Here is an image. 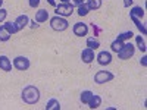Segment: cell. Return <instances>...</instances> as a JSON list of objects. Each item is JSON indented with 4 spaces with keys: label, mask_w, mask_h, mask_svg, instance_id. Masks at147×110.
I'll return each instance as SVG.
<instances>
[{
    "label": "cell",
    "mask_w": 147,
    "mask_h": 110,
    "mask_svg": "<svg viewBox=\"0 0 147 110\" xmlns=\"http://www.w3.org/2000/svg\"><path fill=\"white\" fill-rule=\"evenodd\" d=\"M81 59H82V62L84 63H91L93 60L96 59V56H94V50H91V48H84V50L81 52Z\"/></svg>",
    "instance_id": "obj_10"
},
{
    "label": "cell",
    "mask_w": 147,
    "mask_h": 110,
    "mask_svg": "<svg viewBox=\"0 0 147 110\" xmlns=\"http://www.w3.org/2000/svg\"><path fill=\"white\" fill-rule=\"evenodd\" d=\"M28 5H30V7L35 9V7L40 6V0H28Z\"/></svg>",
    "instance_id": "obj_27"
},
{
    "label": "cell",
    "mask_w": 147,
    "mask_h": 110,
    "mask_svg": "<svg viewBox=\"0 0 147 110\" xmlns=\"http://www.w3.org/2000/svg\"><path fill=\"white\" fill-rule=\"evenodd\" d=\"M136 43H137V47L140 48V50H141L143 53H146L147 47H146V41H144V38H143L141 35H136Z\"/></svg>",
    "instance_id": "obj_23"
},
{
    "label": "cell",
    "mask_w": 147,
    "mask_h": 110,
    "mask_svg": "<svg viewBox=\"0 0 147 110\" xmlns=\"http://www.w3.org/2000/svg\"><path fill=\"white\" fill-rule=\"evenodd\" d=\"M13 66L18 70H28V68L31 66V62L25 56H18V57L13 59Z\"/></svg>",
    "instance_id": "obj_6"
},
{
    "label": "cell",
    "mask_w": 147,
    "mask_h": 110,
    "mask_svg": "<svg viewBox=\"0 0 147 110\" xmlns=\"http://www.w3.org/2000/svg\"><path fill=\"white\" fill-rule=\"evenodd\" d=\"M0 70H5V72L12 70V62L7 56H0Z\"/></svg>",
    "instance_id": "obj_11"
},
{
    "label": "cell",
    "mask_w": 147,
    "mask_h": 110,
    "mask_svg": "<svg viewBox=\"0 0 147 110\" xmlns=\"http://www.w3.org/2000/svg\"><path fill=\"white\" fill-rule=\"evenodd\" d=\"M47 3L50 5V6H53V7H56V6H57V5H56V2H55V0H47Z\"/></svg>",
    "instance_id": "obj_31"
},
{
    "label": "cell",
    "mask_w": 147,
    "mask_h": 110,
    "mask_svg": "<svg viewBox=\"0 0 147 110\" xmlns=\"http://www.w3.org/2000/svg\"><path fill=\"white\" fill-rule=\"evenodd\" d=\"M124 43L125 41H122V40H113L112 41V44H110V50H112L113 53H118L119 50H121V48H122V46H124Z\"/></svg>",
    "instance_id": "obj_19"
},
{
    "label": "cell",
    "mask_w": 147,
    "mask_h": 110,
    "mask_svg": "<svg viewBox=\"0 0 147 110\" xmlns=\"http://www.w3.org/2000/svg\"><path fill=\"white\" fill-rule=\"evenodd\" d=\"M2 5H3V0H0V7H2Z\"/></svg>",
    "instance_id": "obj_34"
},
{
    "label": "cell",
    "mask_w": 147,
    "mask_h": 110,
    "mask_svg": "<svg viewBox=\"0 0 147 110\" xmlns=\"http://www.w3.org/2000/svg\"><path fill=\"white\" fill-rule=\"evenodd\" d=\"M87 6L90 10H97L102 7V0H87Z\"/></svg>",
    "instance_id": "obj_21"
},
{
    "label": "cell",
    "mask_w": 147,
    "mask_h": 110,
    "mask_svg": "<svg viewBox=\"0 0 147 110\" xmlns=\"http://www.w3.org/2000/svg\"><path fill=\"white\" fill-rule=\"evenodd\" d=\"M46 110H60V103L56 99H50L46 104Z\"/></svg>",
    "instance_id": "obj_16"
},
{
    "label": "cell",
    "mask_w": 147,
    "mask_h": 110,
    "mask_svg": "<svg viewBox=\"0 0 147 110\" xmlns=\"http://www.w3.org/2000/svg\"><path fill=\"white\" fill-rule=\"evenodd\" d=\"M60 3H69V0H60Z\"/></svg>",
    "instance_id": "obj_33"
},
{
    "label": "cell",
    "mask_w": 147,
    "mask_h": 110,
    "mask_svg": "<svg viewBox=\"0 0 147 110\" xmlns=\"http://www.w3.org/2000/svg\"><path fill=\"white\" fill-rule=\"evenodd\" d=\"M131 18V21L136 23V27L138 28V31L141 32V35H146L147 34V28H146V25L144 23H141V19L140 18H136V16H129Z\"/></svg>",
    "instance_id": "obj_15"
},
{
    "label": "cell",
    "mask_w": 147,
    "mask_h": 110,
    "mask_svg": "<svg viewBox=\"0 0 147 110\" xmlns=\"http://www.w3.org/2000/svg\"><path fill=\"white\" fill-rule=\"evenodd\" d=\"M3 27L7 30V32L10 35H15L16 32H19L18 28H16V25H15V22H6V23H3Z\"/></svg>",
    "instance_id": "obj_20"
},
{
    "label": "cell",
    "mask_w": 147,
    "mask_h": 110,
    "mask_svg": "<svg viewBox=\"0 0 147 110\" xmlns=\"http://www.w3.org/2000/svg\"><path fill=\"white\" fill-rule=\"evenodd\" d=\"M69 3H71V5L74 6V7H75V6L78 7L80 5H82V3H85V0H69Z\"/></svg>",
    "instance_id": "obj_28"
},
{
    "label": "cell",
    "mask_w": 147,
    "mask_h": 110,
    "mask_svg": "<svg viewBox=\"0 0 147 110\" xmlns=\"http://www.w3.org/2000/svg\"><path fill=\"white\" fill-rule=\"evenodd\" d=\"M21 99L27 104H31V106L37 104L40 101V90L37 88L35 85H27L21 93Z\"/></svg>",
    "instance_id": "obj_1"
},
{
    "label": "cell",
    "mask_w": 147,
    "mask_h": 110,
    "mask_svg": "<svg viewBox=\"0 0 147 110\" xmlns=\"http://www.w3.org/2000/svg\"><path fill=\"white\" fill-rule=\"evenodd\" d=\"M115 75L112 72H109V70H99V72H96V75H94V82L96 84H106V82H110V81H113Z\"/></svg>",
    "instance_id": "obj_4"
},
{
    "label": "cell",
    "mask_w": 147,
    "mask_h": 110,
    "mask_svg": "<svg viewBox=\"0 0 147 110\" xmlns=\"http://www.w3.org/2000/svg\"><path fill=\"white\" fill-rule=\"evenodd\" d=\"M49 19V12L46 10V9H38L35 12V22H38V23H41V22H46Z\"/></svg>",
    "instance_id": "obj_12"
},
{
    "label": "cell",
    "mask_w": 147,
    "mask_h": 110,
    "mask_svg": "<svg viewBox=\"0 0 147 110\" xmlns=\"http://www.w3.org/2000/svg\"><path fill=\"white\" fill-rule=\"evenodd\" d=\"M140 63H141V66H147V56H143L141 59H140Z\"/></svg>",
    "instance_id": "obj_29"
},
{
    "label": "cell",
    "mask_w": 147,
    "mask_h": 110,
    "mask_svg": "<svg viewBox=\"0 0 147 110\" xmlns=\"http://www.w3.org/2000/svg\"><path fill=\"white\" fill-rule=\"evenodd\" d=\"M28 23H30V18H28V15H19L16 19H15V25H16V28H18V31H22L25 27H28Z\"/></svg>",
    "instance_id": "obj_9"
},
{
    "label": "cell",
    "mask_w": 147,
    "mask_h": 110,
    "mask_svg": "<svg viewBox=\"0 0 147 110\" xmlns=\"http://www.w3.org/2000/svg\"><path fill=\"white\" fill-rule=\"evenodd\" d=\"M50 27H52V30H55V31L62 32V31L68 30L69 23H68L66 18H63V16H57V15H56V16H53V18L50 19Z\"/></svg>",
    "instance_id": "obj_2"
},
{
    "label": "cell",
    "mask_w": 147,
    "mask_h": 110,
    "mask_svg": "<svg viewBox=\"0 0 147 110\" xmlns=\"http://www.w3.org/2000/svg\"><path fill=\"white\" fill-rule=\"evenodd\" d=\"M31 28H38V23H35V21H31Z\"/></svg>",
    "instance_id": "obj_32"
},
{
    "label": "cell",
    "mask_w": 147,
    "mask_h": 110,
    "mask_svg": "<svg viewBox=\"0 0 147 110\" xmlns=\"http://www.w3.org/2000/svg\"><path fill=\"white\" fill-rule=\"evenodd\" d=\"M134 53H136V46L131 44V43H124L122 48L118 52V57L121 60H128L134 56Z\"/></svg>",
    "instance_id": "obj_3"
},
{
    "label": "cell",
    "mask_w": 147,
    "mask_h": 110,
    "mask_svg": "<svg viewBox=\"0 0 147 110\" xmlns=\"http://www.w3.org/2000/svg\"><path fill=\"white\" fill-rule=\"evenodd\" d=\"M134 37V32L132 31H125V32H121L118 35V40H122V41H127V40H131Z\"/></svg>",
    "instance_id": "obj_25"
},
{
    "label": "cell",
    "mask_w": 147,
    "mask_h": 110,
    "mask_svg": "<svg viewBox=\"0 0 147 110\" xmlns=\"http://www.w3.org/2000/svg\"><path fill=\"white\" fill-rule=\"evenodd\" d=\"M90 109H99L102 106V97L97 95V94H93V97L90 99V101L87 103Z\"/></svg>",
    "instance_id": "obj_13"
},
{
    "label": "cell",
    "mask_w": 147,
    "mask_h": 110,
    "mask_svg": "<svg viewBox=\"0 0 147 110\" xmlns=\"http://www.w3.org/2000/svg\"><path fill=\"white\" fill-rule=\"evenodd\" d=\"M93 94H94V93H91L90 90H85V91H82V93H81V95H80V100H81V103H82V104H87V103L90 101V99L93 97Z\"/></svg>",
    "instance_id": "obj_18"
},
{
    "label": "cell",
    "mask_w": 147,
    "mask_h": 110,
    "mask_svg": "<svg viewBox=\"0 0 147 110\" xmlns=\"http://www.w3.org/2000/svg\"><path fill=\"white\" fill-rule=\"evenodd\" d=\"M96 59H97V63H99V65H102V66H107V65L112 63V53L103 50V52H100L99 54L96 56Z\"/></svg>",
    "instance_id": "obj_7"
},
{
    "label": "cell",
    "mask_w": 147,
    "mask_h": 110,
    "mask_svg": "<svg viewBox=\"0 0 147 110\" xmlns=\"http://www.w3.org/2000/svg\"><path fill=\"white\" fill-rule=\"evenodd\" d=\"M144 9L141 7V6H134V7H131V10H129V16H136V18H140V19H143L144 18Z\"/></svg>",
    "instance_id": "obj_14"
},
{
    "label": "cell",
    "mask_w": 147,
    "mask_h": 110,
    "mask_svg": "<svg viewBox=\"0 0 147 110\" xmlns=\"http://www.w3.org/2000/svg\"><path fill=\"white\" fill-rule=\"evenodd\" d=\"M72 31H74V34H75L77 37H85L88 34V25L84 23V22H77L75 25H74Z\"/></svg>",
    "instance_id": "obj_8"
},
{
    "label": "cell",
    "mask_w": 147,
    "mask_h": 110,
    "mask_svg": "<svg viewBox=\"0 0 147 110\" xmlns=\"http://www.w3.org/2000/svg\"><path fill=\"white\" fill-rule=\"evenodd\" d=\"M87 47L91 48V50H97L100 47V41L96 37H90V38H87Z\"/></svg>",
    "instance_id": "obj_17"
},
{
    "label": "cell",
    "mask_w": 147,
    "mask_h": 110,
    "mask_svg": "<svg viewBox=\"0 0 147 110\" xmlns=\"http://www.w3.org/2000/svg\"><path fill=\"white\" fill-rule=\"evenodd\" d=\"M6 16H7V10L3 9V7H0V22H3L6 19Z\"/></svg>",
    "instance_id": "obj_26"
},
{
    "label": "cell",
    "mask_w": 147,
    "mask_h": 110,
    "mask_svg": "<svg viewBox=\"0 0 147 110\" xmlns=\"http://www.w3.org/2000/svg\"><path fill=\"white\" fill-rule=\"evenodd\" d=\"M55 12L57 16H63V18H68L74 13V6L71 3H60L55 7Z\"/></svg>",
    "instance_id": "obj_5"
},
{
    "label": "cell",
    "mask_w": 147,
    "mask_h": 110,
    "mask_svg": "<svg viewBox=\"0 0 147 110\" xmlns=\"http://www.w3.org/2000/svg\"><path fill=\"white\" fill-rule=\"evenodd\" d=\"M10 37H12V35L7 32V30H6L3 25H0V41H3V43H5V41H9Z\"/></svg>",
    "instance_id": "obj_22"
},
{
    "label": "cell",
    "mask_w": 147,
    "mask_h": 110,
    "mask_svg": "<svg viewBox=\"0 0 147 110\" xmlns=\"http://www.w3.org/2000/svg\"><path fill=\"white\" fill-rule=\"evenodd\" d=\"M132 3H134V0H124V6H125V7L132 6Z\"/></svg>",
    "instance_id": "obj_30"
},
{
    "label": "cell",
    "mask_w": 147,
    "mask_h": 110,
    "mask_svg": "<svg viewBox=\"0 0 147 110\" xmlns=\"http://www.w3.org/2000/svg\"><path fill=\"white\" fill-rule=\"evenodd\" d=\"M90 12H91V10L88 9L87 3H82V5H80V6H78V10H77V13H78L80 16H85V15H88Z\"/></svg>",
    "instance_id": "obj_24"
}]
</instances>
